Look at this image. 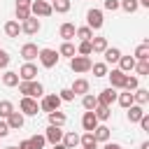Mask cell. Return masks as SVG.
<instances>
[{
  "label": "cell",
  "instance_id": "16",
  "mask_svg": "<svg viewBox=\"0 0 149 149\" xmlns=\"http://www.w3.org/2000/svg\"><path fill=\"white\" fill-rule=\"evenodd\" d=\"M61 144L65 147V149H74L77 144H79V135L72 130V133H63V140H61Z\"/></svg>",
  "mask_w": 149,
  "mask_h": 149
},
{
  "label": "cell",
  "instance_id": "13",
  "mask_svg": "<svg viewBox=\"0 0 149 149\" xmlns=\"http://www.w3.org/2000/svg\"><path fill=\"white\" fill-rule=\"evenodd\" d=\"M37 54H40V49H37V44H33V42H28V44H23L21 47V56H23V61H33V58H37Z\"/></svg>",
  "mask_w": 149,
  "mask_h": 149
},
{
  "label": "cell",
  "instance_id": "20",
  "mask_svg": "<svg viewBox=\"0 0 149 149\" xmlns=\"http://www.w3.org/2000/svg\"><path fill=\"white\" fill-rule=\"evenodd\" d=\"M74 30H77V28H74V23H63V26H61V30H58V35L63 37V42H70V40L74 37Z\"/></svg>",
  "mask_w": 149,
  "mask_h": 149
},
{
  "label": "cell",
  "instance_id": "48",
  "mask_svg": "<svg viewBox=\"0 0 149 149\" xmlns=\"http://www.w3.org/2000/svg\"><path fill=\"white\" fill-rule=\"evenodd\" d=\"M9 135V126H7V121H0V137H7Z\"/></svg>",
  "mask_w": 149,
  "mask_h": 149
},
{
  "label": "cell",
  "instance_id": "39",
  "mask_svg": "<svg viewBox=\"0 0 149 149\" xmlns=\"http://www.w3.org/2000/svg\"><path fill=\"white\" fill-rule=\"evenodd\" d=\"M28 16H33V14H30V7H23V5H16V19H19V21H26Z\"/></svg>",
  "mask_w": 149,
  "mask_h": 149
},
{
  "label": "cell",
  "instance_id": "37",
  "mask_svg": "<svg viewBox=\"0 0 149 149\" xmlns=\"http://www.w3.org/2000/svg\"><path fill=\"white\" fill-rule=\"evenodd\" d=\"M12 112H14V105H12L9 100H0V116H2V119H7Z\"/></svg>",
  "mask_w": 149,
  "mask_h": 149
},
{
  "label": "cell",
  "instance_id": "19",
  "mask_svg": "<svg viewBox=\"0 0 149 149\" xmlns=\"http://www.w3.org/2000/svg\"><path fill=\"white\" fill-rule=\"evenodd\" d=\"M79 144H81V149H98V142H95L93 133H84V135H79Z\"/></svg>",
  "mask_w": 149,
  "mask_h": 149
},
{
  "label": "cell",
  "instance_id": "35",
  "mask_svg": "<svg viewBox=\"0 0 149 149\" xmlns=\"http://www.w3.org/2000/svg\"><path fill=\"white\" fill-rule=\"evenodd\" d=\"M74 35H77L81 42H86V40H91V37H93V30H91L88 26H81V28H77V30H74Z\"/></svg>",
  "mask_w": 149,
  "mask_h": 149
},
{
  "label": "cell",
  "instance_id": "28",
  "mask_svg": "<svg viewBox=\"0 0 149 149\" xmlns=\"http://www.w3.org/2000/svg\"><path fill=\"white\" fill-rule=\"evenodd\" d=\"M116 102H119L123 109H128L130 105H135V100H133V93H130V91H126V93H119V95H116Z\"/></svg>",
  "mask_w": 149,
  "mask_h": 149
},
{
  "label": "cell",
  "instance_id": "44",
  "mask_svg": "<svg viewBox=\"0 0 149 149\" xmlns=\"http://www.w3.org/2000/svg\"><path fill=\"white\" fill-rule=\"evenodd\" d=\"M137 84H140V81H137V77H126V84H123V88L133 93V91L137 88Z\"/></svg>",
  "mask_w": 149,
  "mask_h": 149
},
{
  "label": "cell",
  "instance_id": "24",
  "mask_svg": "<svg viewBox=\"0 0 149 149\" xmlns=\"http://www.w3.org/2000/svg\"><path fill=\"white\" fill-rule=\"evenodd\" d=\"M5 33H7V37H19L21 23H19V21H7V23H5Z\"/></svg>",
  "mask_w": 149,
  "mask_h": 149
},
{
  "label": "cell",
  "instance_id": "18",
  "mask_svg": "<svg viewBox=\"0 0 149 149\" xmlns=\"http://www.w3.org/2000/svg\"><path fill=\"white\" fill-rule=\"evenodd\" d=\"M126 112H128V121H130V123H137V121L142 119V114H144L142 105H130Z\"/></svg>",
  "mask_w": 149,
  "mask_h": 149
},
{
  "label": "cell",
  "instance_id": "26",
  "mask_svg": "<svg viewBox=\"0 0 149 149\" xmlns=\"http://www.w3.org/2000/svg\"><path fill=\"white\" fill-rule=\"evenodd\" d=\"M19 81H21V79H19V74H16V72H12V70L2 74V84H5L7 88H12V86H19Z\"/></svg>",
  "mask_w": 149,
  "mask_h": 149
},
{
  "label": "cell",
  "instance_id": "45",
  "mask_svg": "<svg viewBox=\"0 0 149 149\" xmlns=\"http://www.w3.org/2000/svg\"><path fill=\"white\" fill-rule=\"evenodd\" d=\"M9 65V54L5 49H0V68H7Z\"/></svg>",
  "mask_w": 149,
  "mask_h": 149
},
{
  "label": "cell",
  "instance_id": "51",
  "mask_svg": "<svg viewBox=\"0 0 149 149\" xmlns=\"http://www.w3.org/2000/svg\"><path fill=\"white\" fill-rule=\"evenodd\" d=\"M16 5H23V7H30L33 0H16Z\"/></svg>",
  "mask_w": 149,
  "mask_h": 149
},
{
  "label": "cell",
  "instance_id": "38",
  "mask_svg": "<svg viewBox=\"0 0 149 149\" xmlns=\"http://www.w3.org/2000/svg\"><path fill=\"white\" fill-rule=\"evenodd\" d=\"M77 54H79V56H91V54H93V49H91V40H86V42H79V47H77Z\"/></svg>",
  "mask_w": 149,
  "mask_h": 149
},
{
  "label": "cell",
  "instance_id": "21",
  "mask_svg": "<svg viewBox=\"0 0 149 149\" xmlns=\"http://www.w3.org/2000/svg\"><path fill=\"white\" fill-rule=\"evenodd\" d=\"M135 61H149V40H144L137 49H135Z\"/></svg>",
  "mask_w": 149,
  "mask_h": 149
},
{
  "label": "cell",
  "instance_id": "11",
  "mask_svg": "<svg viewBox=\"0 0 149 149\" xmlns=\"http://www.w3.org/2000/svg\"><path fill=\"white\" fill-rule=\"evenodd\" d=\"M44 140L51 142V144H58V142L63 140V130H61V126H49L47 133H44Z\"/></svg>",
  "mask_w": 149,
  "mask_h": 149
},
{
  "label": "cell",
  "instance_id": "41",
  "mask_svg": "<svg viewBox=\"0 0 149 149\" xmlns=\"http://www.w3.org/2000/svg\"><path fill=\"white\" fill-rule=\"evenodd\" d=\"M28 142H30V147H33V149H42L47 140H44V135H33V137H30Z\"/></svg>",
  "mask_w": 149,
  "mask_h": 149
},
{
  "label": "cell",
  "instance_id": "31",
  "mask_svg": "<svg viewBox=\"0 0 149 149\" xmlns=\"http://www.w3.org/2000/svg\"><path fill=\"white\" fill-rule=\"evenodd\" d=\"M81 105H84V109H86V112H93V109L98 107V98H95V95H91V93H86V95L81 98Z\"/></svg>",
  "mask_w": 149,
  "mask_h": 149
},
{
  "label": "cell",
  "instance_id": "22",
  "mask_svg": "<svg viewBox=\"0 0 149 149\" xmlns=\"http://www.w3.org/2000/svg\"><path fill=\"white\" fill-rule=\"evenodd\" d=\"M119 70H121V72L135 70V58H133V56H121V58H119Z\"/></svg>",
  "mask_w": 149,
  "mask_h": 149
},
{
  "label": "cell",
  "instance_id": "54",
  "mask_svg": "<svg viewBox=\"0 0 149 149\" xmlns=\"http://www.w3.org/2000/svg\"><path fill=\"white\" fill-rule=\"evenodd\" d=\"M5 149H16V147H5Z\"/></svg>",
  "mask_w": 149,
  "mask_h": 149
},
{
  "label": "cell",
  "instance_id": "34",
  "mask_svg": "<svg viewBox=\"0 0 149 149\" xmlns=\"http://www.w3.org/2000/svg\"><path fill=\"white\" fill-rule=\"evenodd\" d=\"M119 7L123 9V12H128V14H133V12H137V0H119Z\"/></svg>",
  "mask_w": 149,
  "mask_h": 149
},
{
  "label": "cell",
  "instance_id": "15",
  "mask_svg": "<svg viewBox=\"0 0 149 149\" xmlns=\"http://www.w3.org/2000/svg\"><path fill=\"white\" fill-rule=\"evenodd\" d=\"M102 54H105V61L102 63H107V65L109 63H119V58H121V49H116V47H107Z\"/></svg>",
  "mask_w": 149,
  "mask_h": 149
},
{
  "label": "cell",
  "instance_id": "29",
  "mask_svg": "<svg viewBox=\"0 0 149 149\" xmlns=\"http://www.w3.org/2000/svg\"><path fill=\"white\" fill-rule=\"evenodd\" d=\"M65 121H68V116L63 112H58V109L56 112H49V126H63Z\"/></svg>",
  "mask_w": 149,
  "mask_h": 149
},
{
  "label": "cell",
  "instance_id": "47",
  "mask_svg": "<svg viewBox=\"0 0 149 149\" xmlns=\"http://www.w3.org/2000/svg\"><path fill=\"white\" fill-rule=\"evenodd\" d=\"M137 123L142 126V130H149V114H142V119H140Z\"/></svg>",
  "mask_w": 149,
  "mask_h": 149
},
{
  "label": "cell",
  "instance_id": "7",
  "mask_svg": "<svg viewBox=\"0 0 149 149\" xmlns=\"http://www.w3.org/2000/svg\"><path fill=\"white\" fill-rule=\"evenodd\" d=\"M86 23H88L91 30L102 28V12H100V9H88V12H86Z\"/></svg>",
  "mask_w": 149,
  "mask_h": 149
},
{
  "label": "cell",
  "instance_id": "25",
  "mask_svg": "<svg viewBox=\"0 0 149 149\" xmlns=\"http://www.w3.org/2000/svg\"><path fill=\"white\" fill-rule=\"evenodd\" d=\"M91 49L95 54H102L107 49V37H91Z\"/></svg>",
  "mask_w": 149,
  "mask_h": 149
},
{
  "label": "cell",
  "instance_id": "6",
  "mask_svg": "<svg viewBox=\"0 0 149 149\" xmlns=\"http://www.w3.org/2000/svg\"><path fill=\"white\" fill-rule=\"evenodd\" d=\"M16 74H19L21 81H35V77H37V65H33V63H23L21 70H19Z\"/></svg>",
  "mask_w": 149,
  "mask_h": 149
},
{
  "label": "cell",
  "instance_id": "42",
  "mask_svg": "<svg viewBox=\"0 0 149 149\" xmlns=\"http://www.w3.org/2000/svg\"><path fill=\"white\" fill-rule=\"evenodd\" d=\"M137 74H149V61H135Z\"/></svg>",
  "mask_w": 149,
  "mask_h": 149
},
{
  "label": "cell",
  "instance_id": "53",
  "mask_svg": "<svg viewBox=\"0 0 149 149\" xmlns=\"http://www.w3.org/2000/svg\"><path fill=\"white\" fill-rule=\"evenodd\" d=\"M54 149H65V147H63V144L58 142V144H54Z\"/></svg>",
  "mask_w": 149,
  "mask_h": 149
},
{
  "label": "cell",
  "instance_id": "27",
  "mask_svg": "<svg viewBox=\"0 0 149 149\" xmlns=\"http://www.w3.org/2000/svg\"><path fill=\"white\" fill-rule=\"evenodd\" d=\"M133 100H135V105H147L149 102V91L147 88H135Z\"/></svg>",
  "mask_w": 149,
  "mask_h": 149
},
{
  "label": "cell",
  "instance_id": "32",
  "mask_svg": "<svg viewBox=\"0 0 149 149\" xmlns=\"http://www.w3.org/2000/svg\"><path fill=\"white\" fill-rule=\"evenodd\" d=\"M51 12H58V14L70 12V0H54L51 2Z\"/></svg>",
  "mask_w": 149,
  "mask_h": 149
},
{
  "label": "cell",
  "instance_id": "52",
  "mask_svg": "<svg viewBox=\"0 0 149 149\" xmlns=\"http://www.w3.org/2000/svg\"><path fill=\"white\" fill-rule=\"evenodd\" d=\"M140 149H149V142H142V144H140Z\"/></svg>",
  "mask_w": 149,
  "mask_h": 149
},
{
  "label": "cell",
  "instance_id": "17",
  "mask_svg": "<svg viewBox=\"0 0 149 149\" xmlns=\"http://www.w3.org/2000/svg\"><path fill=\"white\" fill-rule=\"evenodd\" d=\"M70 91H72L74 95H86V93H88V81H86V79H74V84L70 86Z\"/></svg>",
  "mask_w": 149,
  "mask_h": 149
},
{
  "label": "cell",
  "instance_id": "50",
  "mask_svg": "<svg viewBox=\"0 0 149 149\" xmlns=\"http://www.w3.org/2000/svg\"><path fill=\"white\" fill-rule=\"evenodd\" d=\"M102 149H121V144H116V142H107Z\"/></svg>",
  "mask_w": 149,
  "mask_h": 149
},
{
  "label": "cell",
  "instance_id": "40",
  "mask_svg": "<svg viewBox=\"0 0 149 149\" xmlns=\"http://www.w3.org/2000/svg\"><path fill=\"white\" fill-rule=\"evenodd\" d=\"M19 93H23L26 98H30V93H33V81H19Z\"/></svg>",
  "mask_w": 149,
  "mask_h": 149
},
{
  "label": "cell",
  "instance_id": "33",
  "mask_svg": "<svg viewBox=\"0 0 149 149\" xmlns=\"http://www.w3.org/2000/svg\"><path fill=\"white\" fill-rule=\"evenodd\" d=\"M93 114H95V119H98V121H107V119L112 116V109H109V107H102V105H98V107L93 109Z\"/></svg>",
  "mask_w": 149,
  "mask_h": 149
},
{
  "label": "cell",
  "instance_id": "43",
  "mask_svg": "<svg viewBox=\"0 0 149 149\" xmlns=\"http://www.w3.org/2000/svg\"><path fill=\"white\" fill-rule=\"evenodd\" d=\"M58 98H61V102H70V100H74V93L70 88H61L58 91Z\"/></svg>",
  "mask_w": 149,
  "mask_h": 149
},
{
  "label": "cell",
  "instance_id": "2",
  "mask_svg": "<svg viewBox=\"0 0 149 149\" xmlns=\"http://www.w3.org/2000/svg\"><path fill=\"white\" fill-rule=\"evenodd\" d=\"M61 107V98H58V93H49V95H42V102H40V109L42 112H56Z\"/></svg>",
  "mask_w": 149,
  "mask_h": 149
},
{
  "label": "cell",
  "instance_id": "12",
  "mask_svg": "<svg viewBox=\"0 0 149 149\" xmlns=\"http://www.w3.org/2000/svg\"><path fill=\"white\" fill-rule=\"evenodd\" d=\"M98 123H100V121L95 119V114H93V112H84V116H81V126H84V130H86V133H93Z\"/></svg>",
  "mask_w": 149,
  "mask_h": 149
},
{
  "label": "cell",
  "instance_id": "8",
  "mask_svg": "<svg viewBox=\"0 0 149 149\" xmlns=\"http://www.w3.org/2000/svg\"><path fill=\"white\" fill-rule=\"evenodd\" d=\"M116 91L109 86V88H105V91H100V95H95L98 98V105H102V107H112V102H116Z\"/></svg>",
  "mask_w": 149,
  "mask_h": 149
},
{
  "label": "cell",
  "instance_id": "14",
  "mask_svg": "<svg viewBox=\"0 0 149 149\" xmlns=\"http://www.w3.org/2000/svg\"><path fill=\"white\" fill-rule=\"evenodd\" d=\"M7 126H9V130L23 128V114H21V112H12V114L7 116Z\"/></svg>",
  "mask_w": 149,
  "mask_h": 149
},
{
  "label": "cell",
  "instance_id": "1",
  "mask_svg": "<svg viewBox=\"0 0 149 149\" xmlns=\"http://www.w3.org/2000/svg\"><path fill=\"white\" fill-rule=\"evenodd\" d=\"M91 65H93V61L88 58V56H72L70 58V68H72V72H77V74H84V72H88L91 70Z\"/></svg>",
  "mask_w": 149,
  "mask_h": 149
},
{
  "label": "cell",
  "instance_id": "55",
  "mask_svg": "<svg viewBox=\"0 0 149 149\" xmlns=\"http://www.w3.org/2000/svg\"><path fill=\"white\" fill-rule=\"evenodd\" d=\"M51 2H54V0H51Z\"/></svg>",
  "mask_w": 149,
  "mask_h": 149
},
{
  "label": "cell",
  "instance_id": "49",
  "mask_svg": "<svg viewBox=\"0 0 149 149\" xmlns=\"http://www.w3.org/2000/svg\"><path fill=\"white\" fill-rule=\"evenodd\" d=\"M19 149H33V147H30L28 140H21V142H19Z\"/></svg>",
  "mask_w": 149,
  "mask_h": 149
},
{
  "label": "cell",
  "instance_id": "5",
  "mask_svg": "<svg viewBox=\"0 0 149 149\" xmlns=\"http://www.w3.org/2000/svg\"><path fill=\"white\" fill-rule=\"evenodd\" d=\"M30 14H35V16H51L54 12H51V5L47 0H35L30 5Z\"/></svg>",
  "mask_w": 149,
  "mask_h": 149
},
{
  "label": "cell",
  "instance_id": "4",
  "mask_svg": "<svg viewBox=\"0 0 149 149\" xmlns=\"http://www.w3.org/2000/svg\"><path fill=\"white\" fill-rule=\"evenodd\" d=\"M40 112V105H37V100L35 98H21V114L23 116H35Z\"/></svg>",
  "mask_w": 149,
  "mask_h": 149
},
{
  "label": "cell",
  "instance_id": "46",
  "mask_svg": "<svg viewBox=\"0 0 149 149\" xmlns=\"http://www.w3.org/2000/svg\"><path fill=\"white\" fill-rule=\"evenodd\" d=\"M105 9H109V12L119 9V0H105Z\"/></svg>",
  "mask_w": 149,
  "mask_h": 149
},
{
  "label": "cell",
  "instance_id": "10",
  "mask_svg": "<svg viewBox=\"0 0 149 149\" xmlns=\"http://www.w3.org/2000/svg\"><path fill=\"white\" fill-rule=\"evenodd\" d=\"M107 77H109V81H112V88L116 91V88H123V84H126V72H121L119 68H114L112 72H107Z\"/></svg>",
  "mask_w": 149,
  "mask_h": 149
},
{
  "label": "cell",
  "instance_id": "36",
  "mask_svg": "<svg viewBox=\"0 0 149 149\" xmlns=\"http://www.w3.org/2000/svg\"><path fill=\"white\" fill-rule=\"evenodd\" d=\"M91 70H93L95 77H107V72H109V70H107V63H93Z\"/></svg>",
  "mask_w": 149,
  "mask_h": 149
},
{
  "label": "cell",
  "instance_id": "30",
  "mask_svg": "<svg viewBox=\"0 0 149 149\" xmlns=\"http://www.w3.org/2000/svg\"><path fill=\"white\" fill-rule=\"evenodd\" d=\"M58 56H68V58L77 56V49H74V44H72V42H63V44H61V49H58Z\"/></svg>",
  "mask_w": 149,
  "mask_h": 149
},
{
  "label": "cell",
  "instance_id": "9",
  "mask_svg": "<svg viewBox=\"0 0 149 149\" xmlns=\"http://www.w3.org/2000/svg\"><path fill=\"white\" fill-rule=\"evenodd\" d=\"M21 33H26V35H37V33H40V21H37V16H28L26 21H21Z\"/></svg>",
  "mask_w": 149,
  "mask_h": 149
},
{
  "label": "cell",
  "instance_id": "23",
  "mask_svg": "<svg viewBox=\"0 0 149 149\" xmlns=\"http://www.w3.org/2000/svg\"><path fill=\"white\" fill-rule=\"evenodd\" d=\"M93 137H95V142H107V140H109V128L98 123L95 130H93Z\"/></svg>",
  "mask_w": 149,
  "mask_h": 149
},
{
  "label": "cell",
  "instance_id": "3",
  "mask_svg": "<svg viewBox=\"0 0 149 149\" xmlns=\"http://www.w3.org/2000/svg\"><path fill=\"white\" fill-rule=\"evenodd\" d=\"M37 58H40V63H42L44 68H54L61 56H58V51H54V49H40Z\"/></svg>",
  "mask_w": 149,
  "mask_h": 149
}]
</instances>
